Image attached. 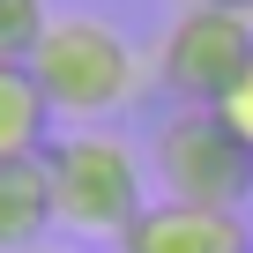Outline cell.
Returning a JSON list of instances; mask_svg holds the SVG:
<instances>
[{
  "mask_svg": "<svg viewBox=\"0 0 253 253\" xmlns=\"http://www.w3.org/2000/svg\"><path fill=\"white\" fill-rule=\"evenodd\" d=\"M216 112H223V119H231V134H238V142H246V149H253V52H246V67H238V75H231V89H223V97H216Z\"/></svg>",
  "mask_w": 253,
  "mask_h": 253,
  "instance_id": "9",
  "label": "cell"
},
{
  "mask_svg": "<svg viewBox=\"0 0 253 253\" xmlns=\"http://www.w3.org/2000/svg\"><path fill=\"white\" fill-rule=\"evenodd\" d=\"M112 246H119V253H253V223H246V209L149 201Z\"/></svg>",
  "mask_w": 253,
  "mask_h": 253,
  "instance_id": "5",
  "label": "cell"
},
{
  "mask_svg": "<svg viewBox=\"0 0 253 253\" xmlns=\"http://www.w3.org/2000/svg\"><path fill=\"white\" fill-rule=\"evenodd\" d=\"M246 52H253V15L223 8V0H194L157 45V82L179 104H216L246 67Z\"/></svg>",
  "mask_w": 253,
  "mask_h": 253,
  "instance_id": "4",
  "label": "cell"
},
{
  "mask_svg": "<svg viewBox=\"0 0 253 253\" xmlns=\"http://www.w3.org/2000/svg\"><path fill=\"white\" fill-rule=\"evenodd\" d=\"M149 171L164 201H201V209H246L253 201V149L231 134L216 104H179L149 134Z\"/></svg>",
  "mask_w": 253,
  "mask_h": 253,
  "instance_id": "3",
  "label": "cell"
},
{
  "mask_svg": "<svg viewBox=\"0 0 253 253\" xmlns=\"http://www.w3.org/2000/svg\"><path fill=\"white\" fill-rule=\"evenodd\" d=\"M52 223H60V209H52L45 149L38 157H8L0 164V253H38Z\"/></svg>",
  "mask_w": 253,
  "mask_h": 253,
  "instance_id": "6",
  "label": "cell"
},
{
  "mask_svg": "<svg viewBox=\"0 0 253 253\" xmlns=\"http://www.w3.org/2000/svg\"><path fill=\"white\" fill-rule=\"evenodd\" d=\"M45 171H52L60 231H75V238H119L149 209L142 149L119 142L112 126H67V134H52L45 142Z\"/></svg>",
  "mask_w": 253,
  "mask_h": 253,
  "instance_id": "2",
  "label": "cell"
},
{
  "mask_svg": "<svg viewBox=\"0 0 253 253\" xmlns=\"http://www.w3.org/2000/svg\"><path fill=\"white\" fill-rule=\"evenodd\" d=\"M38 253H52V246H38Z\"/></svg>",
  "mask_w": 253,
  "mask_h": 253,
  "instance_id": "11",
  "label": "cell"
},
{
  "mask_svg": "<svg viewBox=\"0 0 253 253\" xmlns=\"http://www.w3.org/2000/svg\"><path fill=\"white\" fill-rule=\"evenodd\" d=\"M30 75H38L52 119H75V126H97L142 97V60L126 45V30L104 15H82V8L52 15V30L30 52Z\"/></svg>",
  "mask_w": 253,
  "mask_h": 253,
  "instance_id": "1",
  "label": "cell"
},
{
  "mask_svg": "<svg viewBox=\"0 0 253 253\" xmlns=\"http://www.w3.org/2000/svg\"><path fill=\"white\" fill-rule=\"evenodd\" d=\"M223 8H238V15H253V0H223Z\"/></svg>",
  "mask_w": 253,
  "mask_h": 253,
  "instance_id": "10",
  "label": "cell"
},
{
  "mask_svg": "<svg viewBox=\"0 0 253 253\" xmlns=\"http://www.w3.org/2000/svg\"><path fill=\"white\" fill-rule=\"evenodd\" d=\"M45 30H52L45 0H0V67H30V52H38Z\"/></svg>",
  "mask_w": 253,
  "mask_h": 253,
  "instance_id": "8",
  "label": "cell"
},
{
  "mask_svg": "<svg viewBox=\"0 0 253 253\" xmlns=\"http://www.w3.org/2000/svg\"><path fill=\"white\" fill-rule=\"evenodd\" d=\"M52 142V104L38 89L30 67H0V164L8 157H38Z\"/></svg>",
  "mask_w": 253,
  "mask_h": 253,
  "instance_id": "7",
  "label": "cell"
}]
</instances>
